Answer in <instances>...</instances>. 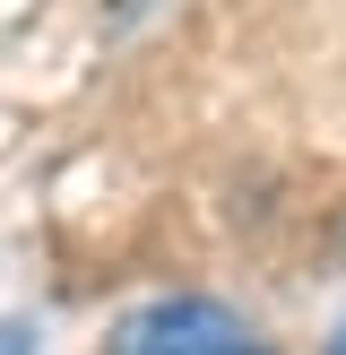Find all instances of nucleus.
Returning <instances> with one entry per match:
<instances>
[{
	"instance_id": "nucleus-4",
	"label": "nucleus",
	"mask_w": 346,
	"mask_h": 355,
	"mask_svg": "<svg viewBox=\"0 0 346 355\" xmlns=\"http://www.w3.org/2000/svg\"><path fill=\"white\" fill-rule=\"evenodd\" d=\"M234 355H242V347H234Z\"/></svg>"
},
{
	"instance_id": "nucleus-3",
	"label": "nucleus",
	"mask_w": 346,
	"mask_h": 355,
	"mask_svg": "<svg viewBox=\"0 0 346 355\" xmlns=\"http://www.w3.org/2000/svg\"><path fill=\"white\" fill-rule=\"evenodd\" d=\"M338 355H346V347H338Z\"/></svg>"
},
{
	"instance_id": "nucleus-2",
	"label": "nucleus",
	"mask_w": 346,
	"mask_h": 355,
	"mask_svg": "<svg viewBox=\"0 0 346 355\" xmlns=\"http://www.w3.org/2000/svg\"><path fill=\"white\" fill-rule=\"evenodd\" d=\"M147 9H156V0H104V35H130Z\"/></svg>"
},
{
	"instance_id": "nucleus-1",
	"label": "nucleus",
	"mask_w": 346,
	"mask_h": 355,
	"mask_svg": "<svg viewBox=\"0 0 346 355\" xmlns=\"http://www.w3.org/2000/svg\"><path fill=\"white\" fill-rule=\"evenodd\" d=\"M242 329L225 304H208V295H173V304H147L121 321L113 355H234Z\"/></svg>"
}]
</instances>
